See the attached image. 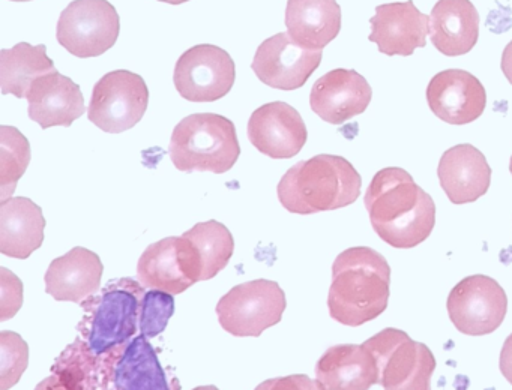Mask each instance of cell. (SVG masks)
I'll return each mask as SVG.
<instances>
[{
    "mask_svg": "<svg viewBox=\"0 0 512 390\" xmlns=\"http://www.w3.org/2000/svg\"><path fill=\"white\" fill-rule=\"evenodd\" d=\"M158 2L170 3V5H181V3L190 2V0H158Z\"/></svg>",
    "mask_w": 512,
    "mask_h": 390,
    "instance_id": "obj_36",
    "label": "cell"
},
{
    "mask_svg": "<svg viewBox=\"0 0 512 390\" xmlns=\"http://www.w3.org/2000/svg\"><path fill=\"white\" fill-rule=\"evenodd\" d=\"M448 315L458 332L484 336L496 332L508 312V296L490 276L461 279L448 296Z\"/></svg>",
    "mask_w": 512,
    "mask_h": 390,
    "instance_id": "obj_11",
    "label": "cell"
},
{
    "mask_svg": "<svg viewBox=\"0 0 512 390\" xmlns=\"http://www.w3.org/2000/svg\"><path fill=\"white\" fill-rule=\"evenodd\" d=\"M437 176L451 203H475L490 188L491 167L481 150L472 144H457L443 153Z\"/></svg>",
    "mask_w": 512,
    "mask_h": 390,
    "instance_id": "obj_20",
    "label": "cell"
},
{
    "mask_svg": "<svg viewBox=\"0 0 512 390\" xmlns=\"http://www.w3.org/2000/svg\"><path fill=\"white\" fill-rule=\"evenodd\" d=\"M322 56V50L302 47L289 33L281 32L259 45L251 68L272 89L296 90L319 68Z\"/></svg>",
    "mask_w": 512,
    "mask_h": 390,
    "instance_id": "obj_13",
    "label": "cell"
},
{
    "mask_svg": "<svg viewBox=\"0 0 512 390\" xmlns=\"http://www.w3.org/2000/svg\"><path fill=\"white\" fill-rule=\"evenodd\" d=\"M371 227L392 248L410 249L430 237L436 204L400 167L377 171L364 197Z\"/></svg>",
    "mask_w": 512,
    "mask_h": 390,
    "instance_id": "obj_2",
    "label": "cell"
},
{
    "mask_svg": "<svg viewBox=\"0 0 512 390\" xmlns=\"http://www.w3.org/2000/svg\"><path fill=\"white\" fill-rule=\"evenodd\" d=\"M71 390H181L169 377L146 336H134L103 354H94L76 338L53 363Z\"/></svg>",
    "mask_w": 512,
    "mask_h": 390,
    "instance_id": "obj_1",
    "label": "cell"
},
{
    "mask_svg": "<svg viewBox=\"0 0 512 390\" xmlns=\"http://www.w3.org/2000/svg\"><path fill=\"white\" fill-rule=\"evenodd\" d=\"M145 294V287L136 279H113L100 293L80 303L85 315L77 326V338L94 354L130 341L140 327Z\"/></svg>",
    "mask_w": 512,
    "mask_h": 390,
    "instance_id": "obj_5",
    "label": "cell"
},
{
    "mask_svg": "<svg viewBox=\"0 0 512 390\" xmlns=\"http://www.w3.org/2000/svg\"><path fill=\"white\" fill-rule=\"evenodd\" d=\"M373 89L355 69L338 68L326 72L313 84L310 107L331 125H343L367 110Z\"/></svg>",
    "mask_w": 512,
    "mask_h": 390,
    "instance_id": "obj_16",
    "label": "cell"
},
{
    "mask_svg": "<svg viewBox=\"0 0 512 390\" xmlns=\"http://www.w3.org/2000/svg\"><path fill=\"white\" fill-rule=\"evenodd\" d=\"M425 96L430 110L449 125L475 122L487 107L485 87L463 69H446L434 75Z\"/></svg>",
    "mask_w": 512,
    "mask_h": 390,
    "instance_id": "obj_15",
    "label": "cell"
},
{
    "mask_svg": "<svg viewBox=\"0 0 512 390\" xmlns=\"http://www.w3.org/2000/svg\"><path fill=\"white\" fill-rule=\"evenodd\" d=\"M35 390H71L70 387L67 386V384L62 381V378L59 377L58 374H55V372H52V375H49V377L44 378L43 381H41L40 384H38L37 387H35Z\"/></svg>",
    "mask_w": 512,
    "mask_h": 390,
    "instance_id": "obj_34",
    "label": "cell"
},
{
    "mask_svg": "<svg viewBox=\"0 0 512 390\" xmlns=\"http://www.w3.org/2000/svg\"><path fill=\"white\" fill-rule=\"evenodd\" d=\"M254 390H325L322 384L305 374L289 375V377L271 378L263 381Z\"/></svg>",
    "mask_w": 512,
    "mask_h": 390,
    "instance_id": "obj_32",
    "label": "cell"
},
{
    "mask_svg": "<svg viewBox=\"0 0 512 390\" xmlns=\"http://www.w3.org/2000/svg\"><path fill=\"white\" fill-rule=\"evenodd\" d=\"M316 378L325 390H370L379 383V369L367 345L338 344L320 357Z\"/></svg>",
    "mask_w": 512,
    "mask_h": 390,
    "instance_id": "obj_22",
    "label": "cell"
},
{
    "mask_svg": "<svg viewBox=\"0 0 512 390\" xmlns=\"http://www.w3.org/2000/svg\"><path fill=\"white\" fill-rule=\"evenodd\" d=\"M193 390H220L217 386H199L196 387V389Z\"/></svg>",
    "mask_w": 512,
    "mask_h": 390,
    "instance_id": "obj_37",
    "label": "cell"
},
{
    "mask_svg": "<svg viewBox=\"0 0 512 390\" xmlns=\"http://www.w3.org/2000/svg\"><path fill=\"white\" fill-rule=\"evenodd\" d=\"M55 71V63L47 56L44 44L35 47L20 42L0 51V87L4 95L26 98L29 87L38 77Z\"/></svg>",
    "mask_w": 512,
    "mask_h": 390,
    "instance_id": "obj_26",
    "label": "cell"
},
{
    "mask_svg": "<svg viewBox=\"0 0 512 390\" xmlns=\"http://www.w3.org/2000/svg\"><path fill=\"white\" fill-rule=\"evenodd\" d=\"M104 266L100 255L76 246L52 261L46 272V291L61 302H85L98 293Z\"/></svg>",
    "mask_w": 512,
    "mask_h": 390,
    "instance_id": "obj_21",
    "label": "cell"
},
{
    "mask_svg": "<svg viewBox=\"0 0 512 390\" xmlns=\"http://www.w3.org/2000/svg\"><path fill=\"white\" fill-rule=\"evenodd\" d=\"M499 368L503 377L506 378L512 386V333L503 342L502 351H500Z\"/></svg>",
    "mask_w": 512,
    "mask_h": 390,
    "instance_id": "obj_33",
    "label": "cell"
},
{
    "mask_svg": "<svg viewBox=\"0 0 512 390\" xmlns=\"http://www.w3.org/2000/svg\"><path fill=\"white\" fill-rule=\"evenodd\" d=\"M0 278H2V294H0V321L10 320L17 314L23 300V285L10 270L2 267L0 269Z\"/></svg>",
    "mask_w": 512,
    "mask_h": 390,
    "instance_id": "obj_31",
    "label": "cell"
},
{
    "mask_svg": "<svg viewBox=\"0 0 512 390\" xmlns=\"http://www.w3.org/2000/svg\"><path fill=\"white\" fill-rule=\"evenodd\" d=\"M286 27L296 44L323 50L340 33V5L337 0H289Z\"/></svg>",
    "mask_w": 512,
    "mask_h": 390,
    "instance_id": "obj_25",
    "label": "cell"
},
{
    "mask_svg": "<svg viewBox=\"0 0 512 390\" xmlns=\"http://www.w3.org/2000/svg\"><path fill=\"white\" fill-rule=\"evenodd\" d=\"M247 134L250 143L272 159L293 158L301 152L308 138L301 114L283 101L257 108L248 120Z\"/></svg>",
    "mask_w": 512,
    "mask_h": 390,
    "instance_id": "obj_14",
    "label": "cell"
},
{
    "mask_svg": "<svg viewBox=\"0 0 512 390\" xmlns=\"http://www.w3.org/2000/svg\"><path fill=\"white\" fill-rule=\"evenodd\" d=\"M137 276L143 287L170 294L184 293L194 285L182 269L178 237H166L149 245L137 264Z\"/></svg>",
    "mask_w": 512,
    "mask_h": 390,
    "instance_id": "obj_27",
    "label": "cell"
},
{
    "mask_svg": "<svg viewBox=\"0 0 512 390\" xmlns=\"http://www.w3.org/2000/svg\"><path fill=\"white\" fill-rule=\"evenodd\" d=\"M509 171H511V174H512V155H511V161H509Z\"/></svg>",
    "mask_w": 512,
    "mask_h": 390,
    "instance_id": "obj_39",
    "label": "cell"
},
{
    "mask_svg": "<svg viewBox=\"0 0 512 390\" xmlns=\"http://www.w3.org/2000/svg\"><path fill=\"white\" fill-rule=\"evenodd\" d=\"M236 80L232 56L217 45L200 44L185 51L175 66L173 83L182 98L215 102L229 95Z\"/></svg>",
    "mask_w": 512,
    "mask_h": 390,
    "instance_id": "obj_12",
    "label": "cell"
},
{
    "mask_svg": "<svg viewBox=\"0 0 512 390\" xmlns=\"http://www.w3.org/2000/svg\"><path fill=\"white\" fill-rule=\"evenodd\" d=\"M500 68H502L503 75L506 80L512 84V41L506 45L505 50L502 54V62H500Z\"/></svg>",
    "mask_w": 512,
    "mask_h": 390,
    "instance_id": "obj_35",
    "label": "cell"
},
{
    "mask_svg": "<svg viewBox=\"0 0 512 390\" xmlns=\"http://www.w3.org/2000/svg\"><path fill=\"white\" fill-rule=\"evenodd\" d=\"M379 369L383 390H431L437 362L427 345L403 330L388 327L364 342Z\"/></svg>",
    "mask_w": 512,
    "mask_h": 390,
    "instance_id": "obj_7",
    "label": "cell"
},
{
    "mask_svg": "<svg viewBox=\"0 0 512 390\" xmlns=\"http://www.w3.org/2000/svg\"><path fill=\"white\" fill-rule=\"evenodd\" d=\"M182 269L193 284L217 276L226 269L235 251V240L221 222H199L178 237Z\"/></svg>",
    "mask_w": 512,
    "mask_h": 390,
    "instance_id": "obj_18",
    "label": "cell"
},
{
    "mask_svg": "<svg viewBox=\"0 0 512 390\" xmlns=\"http://www.w3.org/2000/svg\"><path fill=\"white\" fill-rule=\"evenodd\" d=\"M169 155L184 173H227L241 156L235 123L220 114H191L173 129Z\"/></svg>",
    "mask_w": 512,
    "mask_h": 390,
    "instance_id": "obj_6",
    "label": "cell"
},
{
    "mask_svg": "<svg viewBox=\"0 0 512 390\" xmlns=\"http://www.w3.org/2000/svg\"><path fill=\"white\" fill-rule=\"evenodd\" d=\"M149 90L145 78L127 69L104 75L92 90L88 119L101 131L121 134L145 116Z\"/></svg>",
    "mask_w": 512,
    "mask_h": 390,
    "instance_id": "obj_10",
    "label": "cell"
},
{
    "mask_svg": "<svg viewBox=\"0 0 512 390\" xmlns=\"http://www.w3.org/2000/svg\"><path fill=\"white\" fill-rule=\"evenodd\" d=\"M11 2H31V0H11Z\"/></svg>",
    "mask_w": 512,
    "mask_h": 390,
    "instance_id": "obj_38",
    "label": "cell"
},
{
    "mask_svg": "<svg viewBox=\"0 0 512 390\" xmlns=\"http://www.w3.org/2000/svg\"><path fill=\"white\" fill-rule=\"evenodd\" d=\"M119 33L121 18L107 0H74L62 11L56 29L59 44L80 59L107 53Z\"/></svg>",
    "mask_w": 512,
    "mask_h": 390,
    "instance_id": "obj_9",
    "label": "cell"
},
{
    "mask_svg": "<svg viewBox=\"0 0 512 390\" xmlns=\"http://www.w3.org/2000/svg\"><path fill=\"white\" fill-rule=\"evenodd\" d=\"M31 162V144L14 126H0V197L8 200L16 191Z\"/></svg>",
    "mask_w": 512,
    "mask_h": 390,
    "instance_id": "obj_28",
    "label": "cell"
},
{
    "mask_svg": "<svg viewBox=\"0 0 512 390\" xmlns=\"http://www.w3.org/2000/svg\"><path fill=\"white\" fill-rule=\"evenodd\" d=\"M43 210L26 197H11L0 203V252L26 260L44 240Z\"/></svg>",
    "mask_w": 512,
    "mask_h": 390,
    "instance_id": "obj_24",
    "label": "cell"
},
{
    "mask_svg": "<svg viewBox=\"0 0 512 390\" xmlns=\"http://www.w3.org/2000/svg\"><path fill=\"white\" fill-rule=\"evenodd\" d=\"M29 347L19 333L0 332V390L19 383L28 368Z\"/></svg>",
    "mask_w": 512,
    "mask_h": 390,
    "instance_id": "obj_29",
    "label": "cell"
},
{
    "mask_svg": "<svg viewBox=\"0 0 512 390\" xmlns=\"http://www.w3.org/2000/svg\"><path fill=\"white\" fill-rule=\"evenodd\" d=\"M361 174L343 156L316 155L286 171L277 186L278 200L296 215H313L350 206L361 195Z\"/></svg>",
    "mask_w": 512,
    "mask_h": 390,
    "instance_id": "obj_4",
    "label": "cell"
},
{
    "mask_svg": "<svg viewBox=\"0 0 512 390\" xmlns=\"http://www.w3.org/2000/svg\"><path fill=\"white\" fill-rule=\"evenodd\" d=\"M371 42L386 56H412L424 48L430 35V17L416 8L413 0L379 5L370 18Z\"/></svg>",
    "mask_w": 512,
    "mask_h": 390,
    "instance_id": "obj_17",
    "label": "cell"
},
{
    "mask_svg": "<svg viewBox=\"0 0 512 390\" xmlns=\"http://www.w3.org/2000/svg\"><path fill=\"white\" fill-rule=\"evenodd\" d=\"M175 314V297L167 291H146L142 300L140 314V332L151 339L166 330L170 318Z\"/></svg>",
    "mask_w": 512,
    "mask_h": 390,
    "instance_id": "obj_30",
    "label": "cell"
},
{
    "mask_svg": "<svg viewBox=\"0 0 512 390\" xmlns=\"http://www.w3.org/2000/svg\"><path fill=\"white\" fill-rule=\"evenodd\" d=\"M286 306V294L277 282L257 279L233 287L221 297L215 311L230 335L260 336L280 323Z\"/></svg>",
    "mask_w": 512,
    "mask_h": 390,
    "instance_id": "obj_8",
    "label": "cell"
},
{
    "mask_svg": "<svg viewBox=\"0 0 512 390\" xmlns=\"http://www.w3.org/2000/svg\"><path fill=\"white\" fill-rule=\"evenodd\" d=\"M28 113L43 129L73 125L85 114V96L79 84L58 71L41 75L29 87Z\"/></svg>",
    "mask_w": 512,
    "mask_h": 390,
    "instance_id": "obj_19",
    "label": "cell"
},
{
    "mask_svg": "<svg viewBox=\"0 0 512 390\" xmlns=\"http://www.w3.org/2000/svg\"><path fill=\"white\" fill-rule=\"evenodd\" d=\"M479 38V14L470 0H439L430 15V39L448 57L472 51Z\"/></svg>",
    "mask_w": 512,
    "mask_h": 390,
    "instance_id": "obj_23",
    "label": "cell"
},
{
    "mask_svg": "<svg viewBox=\"0 0 512 390\" xmlns=\"http://www.w3.org/2000/svg\"><path fill=\"white\" fill-rule=\"evenodd\" d=\"M391 266L376 249L353 246L332 264L328 294L331 318L349 327L376 320L388 308Z\"/></svg>",
    "mask_w": 512,
    "mask_h": 390,
    "instance_id": "obj_3",
    "label": "cell"
}]
</instances>
